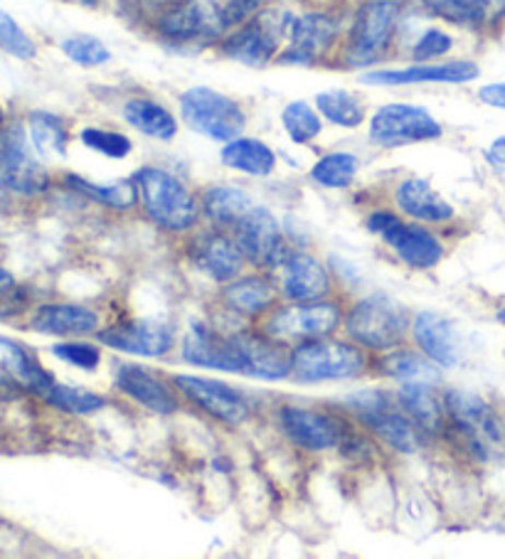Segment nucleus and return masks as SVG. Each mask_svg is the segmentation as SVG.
<instances>
[{"instance_id":"f257e3e1","label":"nucleus","mask_w":505,"mask_h":559,"mask_svg":"<svg viewBox=\"0 0 505 559\" xmlns=\"http://www.w3.org/2000/svg\"><path fill=\"white\" fill-rule=\"evenodd\" d=\"M444 429L442 433L456 449L475 461H491L505 443L501 417L481 394L469 390H449L444 394Z\"/></svg>"},{"instance_id":"f03ea898","label":"nucleus","mask_w":505,"mask_h":559,"mask_svg":"<svg viewBox=\"0 0 505 559\" xmlns=\"http://www.w3.org/2000/svg\"><path fill=\"white\" fill-rule=\"evenodd\" d=\"M345 333L363 350L387 353L400 348L412 333V313L400 298L375 292L357 301L343 318Z\"/></svg>"},{"instance_id":"7ed1b4c3","label":"nucleus","mask_w":505,"mask_h":559,"mask_svg":"<svg viewBox=\"0 0 505 559\" xmlns=\"http://www.w3.org/2000/svg\"><path fill=\"white\" fill-rule=\"evenodd\" d=\"M402 21V0H365L338 50V60L351 70H365L387 57Z\"/></svg>"},{"instance_id":"20e7f679","label":"nucleus","mask_w":505,"mask_h":559,"mask_svg":"<svg viewBox=\"0 0 505 559\" xmlns=\"http://www.w3.org/2000/svg\"><path fill=\"white\" fill-rule=\"evenodd\" d=\"M139 202L155 227L165 233H188L200 219V202L173 173L143 166L133 173Z\"/></svg>"},{"instance_id":"39448f33","label":"nucleus","mask_w":505,"mask_h":559,"mask_svg":"<svg viewBox=\"0 0 505 559\" xmlns=\"http://www.w3.org/2000/svg\"><path fill=\"white\" fill-rule=\"evenodd\" d=\"M348 407L367 431L400 454H416L430 439V433L402 409L397 394L385 390H361L348 397Z\"/></svg>"},{"instance_id":"423d86ee","label":"nucleus","mask_w":505,"mask_h":559,"mask_svg":"<svg viewBox=\"0 0 505 559\" xmlns=\"http://www.w3.org/2000/svg\"><path fill=\"white\" fill-rule=\"evenodd\" d=\"M230 31L222 0H176L153 21V33L171 45H215Z\"/></svg>"},{"instance_id":"0eeeda50","label":"nucleus","mask_w":505,"mask_h":559,"mask_svg":"<svg viewBox=\"0 0 505 559\" xmlns=\"http://www.w3.org/2000/svg\"><path fill=\"white\" fill-rule=\"evenodd\" d=\"M367 368V358L357 343L336 341L330 335L296 343L291 350V378L316 384L357 378Z\"/></svg>"},{"instance_id":"6e6552de","label":"nucleus","mask_w":505,"mask_h":559,"mask_svg":"<svg viewBox=\"0 0 505 559\" xmlns=\"http://www.w3.org/2000/svg\"><path fill=\"white\" fill-rule=\"evenodd\" d=\"M294 17L279 8H265L247 23L232 27L218 43L220 52L247 67H267L279 57Z\"/></svg>"},{"instance_id":"1a4fd4ad","label":"nucleus","mask_w":505,"mask_h":559,"mask_svg":"<svg viewBox=\"0 0 505 559\" xmlns=\"http://www.w3.org/2000/svg\"><path fill=\"white\" fill-rule=\"evenodd\" d=\"M180 117L200 136L220 143L242 136L247 127L242 106L232 96L210 86H190L180 94Z\"/></svg>"},{"instance_id":"9d476101","label":"nucleus","mask_w":505,"mask_h":559,"mask_svg":"<svg viewBox=\"0 0 505 559\" xmlns=\"http://www.w3.org/2000/svg\"><path fill=\"white\" fill-rule=\"evenodd\" d=\"M343 318L341 304L326 301V298L324 301H291V306L271 308L267 316H261V331L284 343H304L336 333Z\"/></svg>"},{"instance_id":"9b49d317","label":"nucleus","mask_w":505,"mask_h":559,"mask_svg":"<svg viewBox=\"0 0 505 559\" xmlns=\"http://www.w3.org/2000/svg\"><path fill=\"white\" fill-rule=\"evenodd\" d=\"M367 233L385 239V245L392 249V252L402 259L407 266L420 269H434L442 262L444 257V245L442 239L434 233L416 225H407L400 217L390 210H375L365 219Z\"/></svg>"},{"instance_id":"f8f14e48","label":"nucleus","mask_w":505,"mask_h":559,"mask_svg":"<svg viewBox=\"0 0 505 559\" xmlns=\"http://www.w3.org/2000/svg\"><path fill=\"white\" fill-rule=\"evenodd\" d=\"M0 186L25 198L40 195L50 186V176L37 158L31 136L17 121L0 131Z\"/></svg>"},{"instance_id":"ddd939ff","label":"nucleus","mask_w":505,"mask_h":559,"mask_svg":"<svg viewBox=\"0 0 505 559\" xmlns=\"http://www.w3.org/2000/svg\"><path fill=\"white\" fill-rule=\"evenodd\" d=\"M442 123L424 106L416 104H385L373 114L367 123V136L375 146L397 148L410 143H424L442 139Z\"/></svg>"},{"instance_id":"4468645a","label":"nucleus","mask_w":505,"mask_h":559,"mask_svg":"<svg viewBox=\"0 0 505 559\" xmlns=\"http://www.w3.org/2000/svg\"><path fill=\"white\" fill-rule=\"evenodd\" d=\"M279 429L294 447L304 451H328L341 449L345 433L351 427L338 417L324 409L298 407V404H286L279 409Z\"/></svg>"},{"instance_id":"2eb2a0df","label":"nucleus","mask_w":505,"mask_h":559,"mask_svg":"<svg viewBox=\"0 0 505 559\" xmlns=\"http://www.w3.org/2000/svg\"><path fill=\"white\" fill-rule=\"evenodd\" d=\"M341 37V23L328 13L296 15L286 37V50H281V64H316L328 57Z\"/></svg>"},{"instance_id":"dca6fc26","label":"nucleus","mask_w":505,"mask_h":559,"mask_svg":"<svg viewBox=\"0 0 505 559\" xmlns=\"http://www.w3.org/2000/svg\"><path fill=\"white\" fill-rule=\"evenodd\" d=\"M232 235L237 237L247 262L259 269H267V272H274V269L284 264V259L291 254L277 217L261 205L251 210L249 215L232 229Z\"/></svg>"},{"instance_id":"f3484780","label":"nucleus","mask_w":505,"mask_h":559,"mask_svg":"<svg viewBox=\"0 0 505 559\" xmlns=\"http://www.w3.org/2000/svg\"><path fill=\"white\" fill-rule=\"evenodd\" d=\"M176 390L186 397L190 404H196L200 412L208 417L218 419L230 427H237L247 419L249 402L239 390L230 388L227 382L212 380V378H198V374H176L173 378Z\"/></svg>"},{"instance_id":"a211bd4d","label":"nucleus","mask_w":505,"mask_h":559,"mask_svg":"<svg viewBox=\"0 0 505 559\" xmlns=\"http://www.w3.org/2000/svg\"><path fill=\"white\" fill-rule=\"evenodd\" d=\"M99 341L114 350L141 355V358H163L176 345V331L171 323L155 318H126L99 331Z\"/></svg>"},{"instance_id":"6ab92c4d","label":"nucleus","mask_w":505,"mask_h":559,"mask_svg":"<svg viewBox=\"0 0 505 559\" xmlns=\"http://www.w3.org/2000/svg\"><path fill=\"white\" fill-rule=\"evenodd\" d=\"M190 259L202 274L215 278L220 284H230L245 272L247 257L242 252L237 237L230 229H205L190 242Z\"/></svg>"},{"instance_id":"aec40b11","label":"nucleus","mask_w":505,"mask_h":559,"mask_svg":"<svg viewBox=\"0 0 505 559\" xmlns=\"http://www.w3.org/2000/svg\"><path fill=\"white\" fill-rule=\"evenodd\" d=\"M180 355L188 365L196 368L225 370L235 374H245V358L237 348L232 333H222L208 323H192L180 345Z\"/></svg>"},{"instance_id":"412c9836","label":"nucleus","mask_w":505,"mask_h":559,"mask_svg":"<svg viewBox=\"0 0 505 559\" xmlns=\"http://www.w3.org/2000/svg\"><path fill=\"white\" fill-rule=\"evenodd\" d=\"M481 67L471 60L451 62H416L404 70H371L361 74L363 84L407 86V84H466L479 80Z\"/></svg>"},{"instance_id":"4be33fe9","label":"nucleus","mask_w":505,"mask_h":559,"mask_svg":"<svg viewBox=\"0 0 505 559\" xmlns=\"http://www.w3.org/2000/svg\"><path fill=\"white\" fill-rule=\"evenodd\" d=\"M237 348L245 358V374L259 380H286L291 378V350L284 341L271 338L259 328H245V331L232 333Z\"/></svg>"},{"instance_id":"5701e85b","label":"nucleus","mask_w":505,"mask_h":559,"mask_svg":"<svg viewBox=\"0 0 505 559\" xmlns=\"http://www.w3.org/2000/svg\"><path fill=\"white\" fill-rule=\"evenodd\" d=\"M277 272L279 294L286 301H324L330 294V276L314 254L294 249Z\"/></svg>"},{"instance_id":"b1692460","label":"nucleus","mask_w":505,"mask_h":559,"mask_svg":"<svg viewBox=\"0 0 505 559\" xmlns=\"http://www.w3.org/2000/svg\"><path fill=\"white\" fill-rule=\"evenodd\" d=\"M412 338L426 358L439 368H456L463 358V341L459 328L449 318L434 311H422L412 321Z\"/></svg>"},{"instance_id":"393cba45","label":"nucleus","mask_w":505,"mask_h":559,"mask_svg":"<svg viewBox=\"0 0 505 559\" xmlns=\"http://www.w3.org/2000/svg\"><path fill=\"white\" fill-rule=\"evenodd\" d=\"M114 384L121 394L153 414L178 412V394L173 390L176 384L171 388L168 382L153 374L149 368H143V365H119L114 372Z\"/></svg>"},{"instance_id":"a878e982","label":"nucleus","mask_w":505,"mask_h":559,"mask_svg":"<svg viewBox=\"0 0 505 559\" xmlns=\"http://www.w3.org/2000/svg\"><path fill=\"white\" fill-rule=\"evenodd\" d=\"M432 17L466 27V31H493L505 23V0H420Z\"/></svg>"},{"instance_id":"bb28decb","label":"nucleus","mask_w":505,"mask_h":559,"mask_svg":"<svg viewBox=\"0 0 505 559\" xmlns=\"http://www.w3.org/2000/svg\"><path fill=\"white\" fill-rule=\"evenodd\" d=\"M33 331L60 338H80L99 331V313L86 306L74 304H47L33 313Z\"/></svg>"},{"instance_id":"cd10ccee","label":"nucleus","mask_w":505,"mask_h":559,"mask_svg":"<svg viewBox=\"0 0 505 559\" xmlns=\"http://www.w3.org/2000/svg\"><path fill=\"white\" fill-rule=\"evenodd\" d=\"M0 370L21 384L23 390L37 394V397H47V392L55 388V378L47 372L40 360L35 355L21 345L17 341L3 338L0 335Z\"/></svg>"},{"instance_id":"c85d7f7f","label":"nucleus","mask_w":505,"mask_h":559,"mask_svg":"<svg viewBox=\"0 0 505 559\" xmlns=\"http://www.w3.org/2000/svg\"><path fill=\"white\" fill-rule=\"evenodd\" d=\"M395 202L407 217L430 225H444L454 217V207L422 178H407L395 190Z\"/></svg>"},{"instance_id":"c756f323","label":"nucleus","mask_w":505,"mask_h":559,"mask_svg":"<svg viewBox=\"0 0 505 559\" xmlns=\"http://www.w3.org/2000/svg\"><path fill=\"white\" fill-rule=\"evenodd\" d=\"M279 286L271 282L269 276H237L235 282H230L225 292H222V301L232 313L257 318L267 316L277 304Z\"/></svg>"},{"instance_id":"7c9ffc66","label":"nucleus","mask_w":505,"mask_h":559,"mask_svg":"<svg viewBox=\"0 0 505 559\" xmlns=\"http://www.w3.org/2000/svg\"><path fill=\"white\" fill-rule=\"evenodd\" d=\"M259 202L247 190L232 186H212L202 192L200 210L210 222H215L222 229H235Z\"/></svg>"},{"instance_id":"2f4dec72","label":"nucleus","mask_w":505,"mask_h":559,"mask_svg":"<svg viewBox=\"0 0 505 559\" xmlns=\"http://www.w3.org/2000/svg\"><path fill=\"white\" fill-rule=\"evenodd\" d=\"M375 368L400 384L424 382V384H436V388L442 384L439 365L426 358L424 353L420 355L416 350H407L402 345L400 348L383 353L380 358L375 360Z\"/></svg>"},{"instance_id":"473e14b6","label":"nucleus","mask_w":505,"mask_h":559,"mask_svg":"<svg viewBox=\"0 0 505 559\" xmlns=\"http://www.w3.org/2000/svg\"><path fill=\"white\" fill-rule=\"evenodd\" d=\"M124 121L141 131L143 136L155 141H173L178 136V119L165 109L163 104L145 99V96H133L124 104Z\"/></svg>"},{"instance_id":"72a5a7b5","label":"nucleus","mask_w":505,"mask_h":559,"mask_svg":"<svg viewBox=\"0 0 505 559\" xmlns=\"http://www.w3.org/2000/svg\"><path fill=\"white\" fill-rule=\"evenodd\" d=\"M397 402L402 404V409L410 414V417L420 424V427L430 433H442L444 429V397L436 394V384H402L400 390L395 392Z\"/></svg>"},{"instance_id":"f704fd0d","label":"nucleus","mask_w":505,"mask_h":559,"mask_svg":"<svg viewBox=\"0 0 505 559\" xmlns=\"http://www.w3.org/2000/svg\"><path fill=\"white\" fill-rule=\"evenodd\" d=\"M220 158L227 168L245 173V176L251 178H267L277 168V153L259 139H232L225 143Z\"/></svg>"},{"instance_id":"c9c22d12","label":"nucleus","mask_w":505,"mask_h":559,"mask_svg":"<svg viewBox=\"0 0 505 559\" xmlns=\"http://www.w3.org/2000/svg\"><path fill=\"white\" fill-rule=\"evenodd\" d=\"M27 136L33 148L43 158H64L70 148V129L64 119L50 111H31L27 117Z\"/></svg>"},{"instance_id":"e433bc0d","label":"nucleus","mask_w":505,"mask_h":559,"mask_svg":"<svg viewBox=\"0 0 505 559\" xmlns=\"http://www.w3.org/2000/svg\"><path fill=\"white\" fill-rule=\"evenodd\" d=\"M64 182L77 192V195H84L94 202H99L104 207H111L119 212H129L136 205V200H139V190H136L133 178L114 180L102 186V182H92L70 173V176H64Z\"/></svg>"},{"instance_id":"4c0bfd02","label":"nucleus","mask_w":505,"mask_h":559,"mask_svg":"<svg viewBox=\"0 0 505 559\" xmlns=\"http://www.w3.org/2000/svg\"><path fill=\"white\" fill-rule=\"evenodd\" d=\"M316 109L324 119H328L333 127L341 129H357L365 121V106L355 94L345 90H330L316 94Z\"/></svg>"},{"instance_id":"58836bf2","label":"nucleus","mask_w":505,"mask_h":559,"mask_svg":"<svg viewBox=\"0 0 505 559\" xmlns=\"http://www.w3.org/2000/svg\"><path fill=\"white\" fill-rule=\"evenodd\" d=\"M357 168H361V160L353 153L338 151V153H328V156L320 158L314 168H310V178L318 186H324L328 190H341L348 188L357 176Z\"/></svg>"},{"instance_id":"ea45409f","label":"nucleus","mask_w":505,"mask_h":559,"mask_svg":"<svg viewBox=\"0 0 505 559\" xmlns=\"http://www.w3.org/2000/svg\"><path fill=\"white\" fill-rule=\"evenodd\" d=\"M281 127L294 143H310L320 136L324 121H320L318 109H314L308 102H291L281 111Z\"/></svg>"},{"instance_id":"a19ab883","label":"nucleus","mask_w":505,"mask_h":559,"mask_svg":"<svg viewBox=\"0 0 505 559\" xmlns=\"http://www.w3.org/2000/svg\"><path fill=\"white\" fill-rule=\"evenodd\" d=\"M45 402L52 404V407H57V409L67 412V414H80V417H84V414H94V412L106 407V400L102 397V394L90 392L84 388H70V384H60V382H55V388L47 392Z\"/></svg>"},{"instance_id":"79ce46f5","label":"nucleus","mask_w":505,"mask_h":559,"mask_svg":"<svg viewBox=\"0 0 505 559\" xmlns=\"http://www.w3.org/2000/svg\"><path fill=\"white\" fill-rule=\"evenodd\" d=\"M60 50L67 55V60H72L80 67H102L111 60L109 47H106L99 37L94 35H72L62 40Z\"/></svg>"},{"instance_id":"37998d69","label":"nucleus","mask_w":505,"mask_h":559,"mask_svg":"<svg viewBox=\"0 0 505 559\" xmlns=\"http://www.w3.org/2000/svg\"><path fill=\"white\" fill-rule=\"evenodd\" d=\"M80 141L86 148H92L94 153H102V156L111 160H124L133 151V143L126 133L109 131V129H94V127L84 129L80 133Z\"/></svg>"},{"instance_id":"c03bdc74","label":"nucleus","mask_w":505,"mask_h":559,"mask_svg":"<svg viewBox=\"0 0 505 559\" xmlns=\"http://www.w3.org/2000/svg\"><path fill=\"white\" fill-rule=\"evenodd\" d=\"M0 50L17 57V60H35L37 57V45L33 43V37L3 8H0Z\"/></svg>"},{"instance_id":"a18cd8bd","label":"nucleus","mask_w":505,"mask_h":559,"mask_svg":"<svg viewBox=\"0 0 505 559\" xmlns=\"http://www.w3.org/2000/svg\"><path fill=\"white\" fill-rule=\"evenodd\" d=\"M451 47H454V37L449 33L439 31V27H430V31H424L420 40L414 43L412 60L416 62L439 60V57L451 52Z\"/></svg>"},{"instance_id":"49530a36","label":"nucleus","mask_w":505,"mask_h":559,"mask_svg":"<svg viewBox=\"0 0 505 559\" xmlns=\"http://www.w3.org/2000/svg\"><path fill=\"white\" fill-rule=\"evenodd\" d=\"M52 355H55V358L64 360L67 365H74V368L86 370V372L96 370V368H99V362H102V353L92 343H77V341L60 343V345H55V348H52Z\"/></svg>"},{"instance_id":"de8ad7c7","label":"nucleus","mask_w":505,"mask_h":559,"mask_svg":"<svg viewBox=\"0 0 505 559\" xmlns=\"http://www.w3.org/2000/svg\"><path fill=\"white\" fill-rule=\"evenodd\" d=\"M232 27L247 23L249 17H255L259 11H265V0H222Z\"/></svg>"},{"instance_id":"09e8293b","label":"nucleus","mask_w":505,"mask_h":559,"mask_svg":"<svg viewBox=\"0 0 505 559\" xmlns=\"http://www.w3.org/2000/svg\"><path fill=\"white\" fill-rule=\"evenodd\" d=\"M479 99L483 104L493 106V109H503L505 111V82H493V84L481 86Z\"/></svg>"},{"instance_id":"8fccbe9b","label":"nucleus","mask_w":505,"mask_h":559,"mask_svg":"<svg viewBox=\"0 0 505 559\" xmlns=\"http://www.w3.org/2000/svg\"><path fill=\"white\" fill-rule=\"evenodd\" d=\"M485 158H489L493 166H505V136H498L491 143V148L485 151Z\"/></svg>"},{"instance_id":"3c124183","label":"nucleus","mask_w":505,"mask_h":559,"mask_svg":"<svg viewBox=\"0 0 505 559\" xmlns=\"http://www.w3.org/2000/svg\"><path fill=\"white\" fill-rule=\"evenodd\" d=\"M15 286V278H13V274L8 272V269H3L0 266V296H3L8 288H13Z\"/></svg>"},{"instance_id":"603ef678","label":"nucleus","mask_w":505,"mask_h":559,"mask_svg":"<svg viewBox=\"0 0 505 559\" xmlns=\"http://www.w3.org/2000/svg\"><path fill=\"white\" fill-rule=\"evenodd\" d=\"M5 192H8V190H5L3 186H0V210L5 207Z\"/></svg>"},{"instance_id":"864d4df0","label":"nucleus","mask_w":505,"mask_h":559,"mask_svg":"<svg viewBox=\"0 0 505 559\" xmlns=\"http://www.w3.org/2000/svg\"><path fill=\"white\" fill-rule=\"evenodd\" d=\"M3 123H5V111H3V106H0V131H3Z\"/></svg>"},{"instance_id":"5fc2aeb1","label":"nucleus","mask_w":505,"mask_h":559,"mask_svg":"<svg viewBox=\"0 0 505 559\" xmlns=\"http://www.w3.org/2000/svg\"><path fill=\"white\" fill-rule=\"evenodd\" d=\"M498 321L505 325V306L501 308V311H498Z\"/></svg>"}]
</instances>
